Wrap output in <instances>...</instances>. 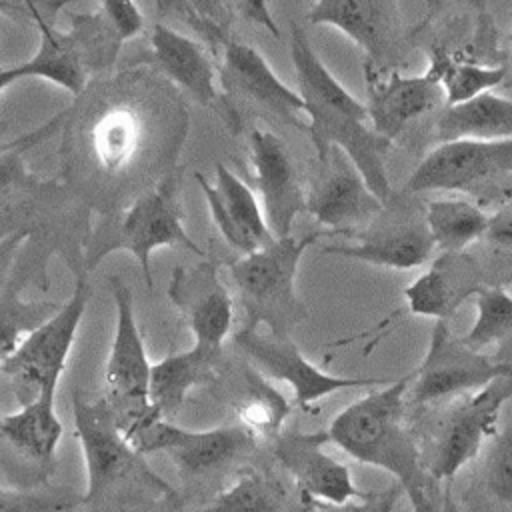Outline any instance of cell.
Masks as SVG:
<instances>
[{
  "label": "cell",
  "mask_w": 512,
  "mask_h": 512,
  "mask_svg": "<svg viewBox=\"0 0 512 512\" xmlns=\"http://www.w3.org/2000/svg\"><path fill=\"white\" fill-rule=\"evenodd\" d=\"M290 60L296 90L304 102V120L316 158L340 148L362 174L370 190L386 204L394 196L386 158L392 146L368 120V110L324 64L310 38L298 24H290Z\"/></svg>",
  "instance_id": "cell-1"
},
{
  "label": "cell",
  "mask_w": 512,
  "mask_h": 512,
  "mask_svg": "<svg viewBox=\"0 0 512 512\" xmlns=\"http://www.w3.org/2000/svg\"><path fill=\"white\" fill-rule=\"evenodd\" d=\"M410 372L344 406L328 424L330 444L360 464L388 472L412 508L440 496L424 470L416 432L408 424Z\"/></svg>",
  "instance_id": "cell-2"
},
{
  "label": "cell",
  "mask_w": 512,
  "mask_h": 512,
  "mask_svg": "<svg viewBox=\"0 0 512 512\" xmlns=\"http://www.w3.org/2000/svg\"><path fill=\"white\" fill-rule=\"evenodd\" d=\"M334 236L324 228L304 236L290 234L234 258L228 264V276L244 312L242 326L266 328V334L274 338H292L294 330L310 316L296 288L300 262L312 244Z\"/></svg>",
  "instance_id": "cell-3"
},
{
  "label": "cell",
  "mask_w": 512,
  "mask_h": 512,
  "mask_svg": "<svg viewBox=\"0 0 512 512\" xmlns=\"http://www.w3.org/2000/svg\"><path fill=\"white\" fill-rule=\"evenodd\" d=\"M510 400L512 372L472 394L440 404L428 430L416 436L426 474L436 484H444L472 464L496 432Z\"/></svg>",
  "instance_id": "cell-4"
},
{
  "label": "cell",
  "mask_w": 512,
  "mask_h": 512,
  "mask_svg": "<svg viewBox=\"0 0 512 512\" xmlns=\"http://www.w3.org/2000/svg\"><path fill=\"white\" fill-rule=\"evenodd\" d=\"M114 302V332L102 374V398L126 438L162 418L150 402L152 360L136 320L132 288L120 276H108Z\"/></svg>",
  "instance_id": "cell-5"
},
{
  "label": "cell",
  "mask_w": 512,
  "mask_h": 512,
  "mask_svg": "<svg viewBox=\"0 0 512 512\" xmlns=\"http://www.w3.org/2000/svg\"><path fill=\"white\" fill-rule=\"evenodd\" d=\"M172 246H182L202 256V248L192 240L186 228L178 182L168 176L152 190L138 196L124 210L120 222L96 240L86 256V272L96 268L112 252H128L138 262L146 286L154 288L152 254Z\"/></svg>",
  "instance_id": "cell-6"
},
{
  "label": "cell",
  "mask_w": 512,
  "mask_h": 512,
  "mask_svg": "<svg viewBox=\"0 0 512 512\" xmlns=\"http://www.w3.org/2000/svg\"><path fill=\"white\" fill-rule=\"evenodd\" d=\"M512 372L490 352L476 350L456 336L446 320H436L420 364L410 372L406 392L408 408L440 406L464 394H472L492 380Z\"/></svg>",
  "instance_id": "cell-7"
},
{
  "label": "cell",
  "mask_w": 512,
  "mask_h": 512,
  "mask_svg": "<svg viewBox=\"0 0 512 512\" xmlns=\"http://www.w3.org/2000/svg\"><path fill=\"white\" fill-rule=\"evenodd\" d=\"M78 274L70 296L58 306V310L36 326L16 350L0 362V370L38 392H56L58 382L66 370L68 356L78 336V328L88 310L92 298V286L86 276Z\"/></svg>",
  "instance_id": "cell-8"
},
{
  "label": "cell",
  "mask_w": 512,
  "mask_h": 512,
  "mask_svg": "<svg viewBox=\"0 0 512 512\" xmlns=\"http://www.w3.org/2000/svg\"><path fill=\"white\" fill-rule=\"evenodd\" d=\"M128 442L138 454L164 452L182 478H202L246 458L256 448L258 436L240 422L210 430H186L168 418H154Z\"/></svg>",
  "instance_id": "cell-9"
},
{
  "label": "cell",
  "mask_w": 512,
  "mask_h": 512,
  "mask_svg": "<svg viewBox=\"0 0 512 512\" xmlns=\"http://www.w3.org/2000/svg\"><path fill=\"white\" fill-rule=\"evenodd\" d=\"M234 344L256 372L268 380L290 386L294 402L300 408H310L322 398L342 390L390 382V378L340 376L326 372L304 356L294 338H274L256 328L242 326L234 334Z\"/></svg>",
  "instance_id": "cell-10"
},
{
  "label": "cell",
  "mask_w": 512,
  "mask_h": 512,
  "mask_svg": "<svg viewBox=\"0 0 512 512\" xmlns=\"http://www.w3.org/2000/svg\"><path fill=\"white\" fill-rule=\"evenodd\" d=\"M512 174V138L438 142L410 172L404 194L474 192Z\"/></svg>",
  "instance_id": "cell-11"
},
{
  "label": "cell",
  "mask_w": 512,
  "mask_h": 512,
  "mask_svg": "<svg viewBox=\"0 0 512 512\" xmlns=\"http://www.w3.org/2000/svg\"><path fill=\"white\" fill-rule=\"evenodd\" d=\"M304 186L306 212L336 236H350L368 226L386 206L340 148L316 158Z\"/></svg>",
  "instance_id": "cell-12"
},
{
  "label": "cell",
  "mask_w": 512,
  "mask_h": 512,
  "mask_svg": "<svg viewBox=\"0 0 512 512\" xmlns=\"http://www.w3.org/2000/svg\"><path fill=\"white\" fill-rule=\"evenodd\" d=\"M356 244H328L322 254L364 262L370 266L412 270L432 260L436 244L430 236L424 208L386 206L364 228L350 234Z\"/></svg>",
  "instance_id": "cell-13"
},
{
  "label": "cell",
  "mask_w": 512,
  "mask_h": 512,
  "mask_svg": "<svg viewBox=\"0 0 512 512\" xmlns=\"http://www.w3.org/2000/svg\"><path fill=\"white\" fill-rule=\"evenodd\" d=\"M72 422L84 460L86 488L82 490V500L92 504L126 476L142 454L128 442L102 396L92 400L84 392L74 390Z\"/></svg>",
  "instance_id": "cell-14"
},
{
  "label": "cell",
  "mask_w": 512,
  "mask_h": 512,
  "mask_svg": "<svg viewBox=\"0 0 512 512\" xmlns=\"http://www.w3.org/2000/svg\"><path fill=\"white\" fill-rule=\"evenodd\" d=\"M252 178L246 180L256 192L268 228L276 238L290 236L294 220L306 212V186L284 140L272 130L248 132Z\"/></svg>",
  "instance_id": "cell-15"
},
{
  "label": "cell",
  "mask_w": 512,
  "mask_h": 512,
  "mask_svg": "<svg viewBox=\"0 0 512 512\" xmlns=\"http://www.w3.org/2000/svg\"><path fill=\"white\" fill-rule=\"evenodd\" d=\"M168 300L184 318L194 346L222 352L234 324V296L212 260L176 266L168 280Z\"/></svg>",
  "instance_id": "cell-16"
},
{
  "label": "cell",
  "mask_w": 512,
  "mask_h": 512,
  "mask_svg": "<svg viewBox=\"0 0 512 512\" xmlns=\"http://www.w3.org/2000/svg\"><path fill=\"white\" fill-rule=\"evenodd\" d=\"M330 444L326 430L280 432L272 438L278 468L314 502L344 504L358 498L360 490L350 468L324 448Z\"/></svg>",
  "instance_id": "cell-17"
},
{
  "label": "cell",
  "mask_w": 512,
  "mask_h": 512,
  "mask_svg": "<svg viewBox=\"0 0 512 512\" xmlns=\"http://www.w3.org/2000/svg\"><path fill=\"white\" fill-rule=\"evenodd\" d=\"M194 178L202 190L214 226L238 256L254 252L276 238L268 228L252 186L224 162L214 166V180H208L200 172H196Z\"/></svg>",
  "instance_id": "cell-18"
},
{
  "label": "cell",
  "mask_w": 512,
  "mask_h": 512,
  "mask_svg": "<svg viewBox=\"0 0 512 512\" xmlns=\"http://www.w3.org/2000/svg\"><path fill=\"white\" fill-rule=\"evenodd\" d=\"M150 48L158 68L176 86L238 130V114L220 86L218 66H214L200 42L158 22L150 34Z\"/></svg>",
  "instance_id": "cell-19"
},
{
  "label": "cell",
  "mask_w": 512,
  "mask_h": 512,
  "mask_svg": "<svg viewBox=\"0 0 512 512\" xmlns=\"http://www.w3.org/2000/svg\"><path fill=\"white\" fill-rule=\"evenodd\" d=\"M218 78L226 96L246 98L282 122L298 130L306 128L304 102L298 90L290 88L248 42L232 38L224 44Z\"/></svg>",
  "instance_id": "cell-20"
},
{
  "label": "cell",
  "mask_w": 512,
  "mask_h": 512,
  "mask_svg": "<svg viewBox=\"0 0 512 512\" xmlns=\"http://www.w3.org/2000/svg\"><path fill=\"white\" fill-rule=\"evenodd\" d=\"M306 16L310 24L342 32L364 52L366 64L378 70H386L400 42L396 0H314Z\"/></svg>",
  "instance_id": "cell-21"
},
{
  "label": "cell",
  "mask_w": 512,
  "mask_h": 512,
  "mask_svg": "<svg viewBox=\"0 0 512 512\" xmlns=\"http://www.w3.org/2000/svg\"><path fill=\"white\" fill-rule=\"evenodd\" d=\"M364 78L370 126L390 142L444 98L440 84L428 70L418 76H404L398 70L386 72L366 64Z\"/></svg>",
  "instance_id": "cell-22"
},
{
  "label": "cell",
  "mask_w": 512,
  "mask_h": 512,
  "mask_svg": "<svg viewBox=\"0 0 512 512\" xmlns=\"http://www.w3.org/2000/svg\"><path fill=\"white\" fill-rule=\"evenodd\" d=\"M488 284L478 258L464 252H440L430 266L402 292L406 312L412 316L446 320Z\"/></svg>",
  "instance_id": "cell-23"
},
{
  "label": "cell",
  "mask_w": 512,
  "mask_h": 512,
  "mask_svg": "<svg viewBox=\"0 0 512 512\" xmlns=\"http://www.w3.org/2000/svg\"><path fill=\"white\" fill-rule=\"evenodd\" d=\"M458 512H512V400L496 432L472 462Z\"/></svg>",
  "instance_id": "cell-24"
},
{
  "label": "cell",
  "mask_w": 512,
  "mask_h": 512,
  "mask_svg": "<svg viewBox=\"0 0 512 512\" xmlns=\"http://www.w3.org/2000/svg\"><path fill=\"white\" fill-rule=\"evenodd\" d=\"M206 512H316L286 472L250 468L226 486Z\"/></svg>",
  "instance_id": "cell-25"
},
{
  "label": "cell",
  "mask_w": 512,
  "mask_h": 512,
  "mask_svg": "<svg viewBox=\"0 0 512 512\" xmlns=\"http://www.w3.org/2000/svg\"><path fill=\"white\" fill-rule=\"evenodd\" d=\"M30 78H42L70 94L82 92L88 78V68L84 66V60L68 32L56 30L54 26L46 28L40 32L38 48L28 60L12 66H0V94L6 88Z\"/></svg>",
  "instance_id": "cell-26"
},
{
  "label": "cell",
  "mask_w": 512,
  "mask_h": 512,
  "mask_svg": "<svg viewBox=\"0 0 512 512\" xmlns=\"http://www.w3.org/2000/svg\"><path fill=\"white\" fill-rule=\"evenodd\" d=\"M0 436L20 456L38 466H52L64 436V426L56 412V392H38L16 412L0 414Z\"/></svg>",
  "instance_id": "cell-27"
},
{
  "label": "cell",
  "mask_w": 512,
  "mask_h": 512,
  "mask_svg": "<svg viewBox=\"0 0 512 512\" xmlns=\"http://www.w3.org/2000/svg\"><path fill=\"white\" fill-rule=\"evenodd\" d=\"M220 354L200 346H190L184 352H174L158 362H152L150 372V402L162 418L176 414L192 388L216 380Z\"/></svg>",
  "instance_id": "cell-28"
},
{
  "label": "cell",
  "mask_w": 512,
  "mask_h": 512,
  "mask_svg": "<svg viewBox=\"0 0 512 512\" xmlns=\"http://www.w3.org/2000/svg\"><path fill=\"white\" fill-rule=\"evenodd\" d=\"M438 142L512 138V98L484 92L458 104H446L436 118Z\"/></svg>",
  "instance_id": "cell-29"
},
{
  "label": "cell",
  "mask_w": 512,
  "mask_h": 512,
  "mask_svg": "<svg viewBox=\"0 0 512 512\" xmlns=\"http://www.w3.org/2000/svg\"><path fill=\"white\" fill-rule=\"evenodd\" d=\"M430 236L440 252H464L484 240L490 214L466 198H438L424 208Z\"/></svg>",
  "instance_id": "cell-30"
},
{
  "label": "cell",
  "mask_w": 512,
  "mask_h": 512,
  "mask_svg": "<svg viewBox=\"0 0 512 512\" xmlns=\"http://www.w3.org/2000/svg\"><path fill=\"white\" fill-rule=\"evenodd\" d=\"M476 316L462 336L476 350L494 348L492 356L512 366V292L500 284H486L474 296Z\"/></svg>",
  "instance_id": "cell-31"
},
{
  "label": "cell",
  "mask_w": 512,
  "mask_h": 512,
  "mask_svg": "<svg viewBox=\"0 0 512 512\" xmlns=\"http://www.w3.org/2000/svg\"><path fill=\"white\" fill-rule=\"evenodd\" d=\"M428 72L440 84L446 104H458L478 94L492 92L506 80V64H482L478 60L436 50L430 58Z\"/></svg>",
  "instance_id": "cell-32"
},
{
  "label": "cell",
  "mask_w": 512,
  "mask_h": 512,
  "mask_svg": "<svg viewBox=\"0 0 512 512\" xmlns=\"http://www.w3.org/2000/svg\"><path fill=\"white\" fill-rule=\"evenodd\" d=\"M60 304L42 302V300H24L22 288L14 282H8L0 288V362L10 356L16 346L50 318Z\"/></svg>",
  "instance_id": "cell-33"
},
{
  "label": "cell",
  "mask_w": 512,
  "mask_h": 512,
  "mask_svg": "<svg viewBox=\"0 0 512 512\" xmlns=\"http://www.w3.org/2000/svg\"><path fill=\"white\" fill-rule=\"evenodd\" d=\"M252 384L254 388L238 408L240 424L258 438H274L282 432V424L290 412V402L260 372L254 374Z\"/></svg>",
  "instance_id": "cell-34"
},
{
  "label": "cell",
  "mask_w": 512,
  "mask_h": 512,
  "mask_svg": "<svg viewBox=\"0 0 512 512\" xmlns=\"http://www.w3.org/2000/svg\"><path fill=\"white\" fill-rule=\"evenodd\" d=\"M82 504V492L68 488H0V512H74Z\"/></svg>",
  "instance_id": "cell-35"
},
{
  "label": "cell",
  "mask_w": 512,
  "mask_h": 512,
  "mask_svg": "<svg viewBox=\"0 0 512 512\" xmlns=\"http://www.w3.org/2000/svg\"><path fill=\"white\" fill-rule=\"evenodd\" d=\"M52 126H56V120H52L50 124L42 126L40 130L28 134L24 138L0 144V194L34 180L32 174L26 170V162H24L22 154L32 144H36V140H42V136L48 134Z\"/></svg>",
  "instance_id": "cell-36"
},
{
  "label": "cell",
  "mask_w": 512,
  "mask_h": 512,
  "mask_svg": "<svg viewBox=\"0 0 512 512\" xmlns=\"http://www.w3.org/2000/svg\"><path fill=\"white\" fill-rule=\"evenodd\" d=\"M404 490L398 482L382 490L362 492L358 498L348 500L344 504H322L316 502V512H396Z\"/></svg>",
  "instance_id": "cell-37"
},
{
  "label": "cell",
  "mask_w": 512,
  "mask_h": 512,
  "mask_svg": "<svg viewBox=\"0 0 512 512\" xmlns=\"http://www.w3.org/2000/svg\"><path fill=\"white\" fill-rule=\"evenodd\" d=\"M68 0H0V14L12 20L34 24L40 32L52 28L54 16Z\"/></svg>",
  "instance_id": "cell-38"
},
{
  "label": "cell",
  "mask_w": 512,
  "mask_h": 512,
  "mask_svg": "<svg viewBox=\"0 0 512 512\" xmlns=\"http://www.w3.org/2000/svg\"><path fill=\"white\" fill-rule=\"evenodd\" d=\"M102 12L122 38V42L144 30V14L136 0H102Z\"/></svg>",
  "instance_id": "cell-39"
},
{
  "label": "cell",
  "mask_w": 512,
  "mask_h": 512,
  "mask_svg": "<svg viewBox=\"0 0 512 512\" xmlns=\"http://www.w3.org/2000/svg\"><path fill=\"white\" fill-rule=\"evenodd\" d=\"M484 240L488 242L492 256L506 268H512V202L490 214Z\"/></svg>",
  "instance_id": "cell-40"
},
{
  "label": "cell",
  "mask_w": 512,
  "mask_h": 512,
  "mask_svg": "<svg viewBox=\"0 0 512 512\" xmlns=\"http://www.w3.org/2000/svg\"><path fill=\"white\" fill-rule=\"evenodd\" d=\"M240 4H242V10H244L246 18L264 26L274 38L280 36L278 26H276V22L272 18V12L268 8V0H240Z\"/></svg>",
  "instance_id": "cell-41"
},
{
  "label": "cell",
  "mask_w": 512,
  "mask_h": 512,
  "mask_svg": "<svg viewBox=\"0 0 512 512\" xmlns=\"http://www.w3.org/2000/svg\"><path fill=\"white\" fill-rule=\"evenodd\" d=\"M448 492L444 496H438V498H432V500H426L422 502L420 506L412 508L414 512H450L448 508Z\"/></svg>",
  "instance_id": "cell-42"
},
{
  "label": "cell",
  "mask_w": 512,
  "mask_h": 512,
  "mask_svg": "<svg viewBox=\"0 0 512 512\" xmlns=\"http://www.w3.org/2000/svg\"><path fill=\"white\" fill-rule=\"evenodd\" d=\"M448 508H450V512H458L456 506H454V502H452V498H448Z\"/></svg>",
  "instance_id": "cell-43"
},
{
  "label": "cell",
  "mask_w": 512,
  "mask_h": 512,
  "mask_svg": "<svg viewBox=\"0 0 512 512\" xmlns=\"http://www.w3.org/2000/svg\"><path fill=\"white\" fill-rule=\"evenodd\" d=\"M508 42H510V46H512V30H510V34H508Z\"/></svg>",
  "instance_id": "cell-44"
}]
</instances>
